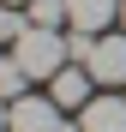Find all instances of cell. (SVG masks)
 I'll use <instances>...</instances> for the list:
<instances>
[{
	"mask_svg": "<svg viewBox=\"0 0 126 132\" xmlns=\"http://www.w3.org/2000/svg\"><path fill=\"white\" fill-rule=\"evenodd\" d=\"M12 60L24 66L30 78H54V72H66L72 48H66V36H60V30H42V24H30L24 36L12 42Z\"/></svg>",
	"mask_w": 126,
	"mask_h": 132,
	"instance_id": "1",
	"label": "cell"
},
{
	"mask_svg": "<svg viewBox=\"0 0 126 132\" xmlns=\"http://www.w3.org/2000/svg\"><path fill=\"white\" fill-rule=\"evenodd\" d=\"M90 78L96 84H108V90H120L126 84V30H108V36H96V48H90Z\"/></svg>",
	"mask_w": 126,
	"mask_h": 132,
	"instance_id": "2",
	"label": "cell"
},
{
	"mask_svg": "<svg viewBox=\"0 0 126 132\" xmlns=\"http://www.w3.org/2000/svg\"><path fill=\"white\" fill-rule=\"evenodd\" d=\"M120 24V0H66V30L78 36H108Z\"/></svg>",
	"mask_w": 126,
	"mask_h": 132,
	"instance_id": "3",
	"label": "cell"
},
{
	"mask_svg": "<svg viewBox=\"0 0 126 132\" xmlns=\"http://www.w3.org/2000/svg\"><path fill=\"white\" fill-rule=\"evenodd\" d=\"M12 132H60V102L54 96H18L12 102Z\"/></svg>",
	"mask_w": 126,
	"mask_h": 132,
	"instance_id": "4",
	"label": "cell"
},
{
	"mask_svg": "<svg viewBox=\"0 0 126 132\" xmlns=\"http://www.w3.org/2000/svg\"><path fill=\"white\" fill-rule=\"evenodd\" d=\"M78 126H84V132H126V96H120V90H114V96H90Z\"/></svg>",
	"mask_w": 126,
	"mask_h": 132,
	"instance_id": "5",
	"label": "cell"
},
{
	"mask_svg": "<svg viewBox=\"0 0 126 132\" xmlns=\"http://www.w3.org/2000/svg\"><path fill=\"white\" fill-rule=\"evenodd\" d=\"M90 66H66V72H54L48 78V96L60 102V108H84V102H90Z\"/></svg>",
	"mask_w": 126,
	"mask_h": 132,
	"instance_id": "6",
	"label": "cell"
},
{
	"mask_svg": "<svg viewBox=\"0 0 126 132\" xmlns=\"http://www.w3.org/2000/svg\"><path fill=\"white\" fill-rule=\"evenodd\" d=\"M30 24H42V30H60V24H66V0H30Z\"/></svg>",
	"mask_w": 126,
	"mask_h": 132,
	"instance_id": "7",
	"label": "cell"
},
{
	"mask_svg": "<svg viewBox=\"0 0 126 132\" xmlns=\"http://www.w3.org/2000/svg\"><path fill=\"white\" fill-rule=\"evenodd\" d=\"M24 30H30V18H24V12H12V0H0V42H18Z\"/></svg>",
	"mask_w": 126,
	"mask_h": 132,
	"instance_id": "8",
	"label": "cell"
},
{
	"mask_svg": "<svg viewBox=\"0 0 126 132\" xmlns=\"http://www.w3.org/2000/svg\"><path fill=\"white\" fill-rule=\"evenodd\" d=\"M0 132H12V102L0 96Z\"/></svg>",
	"mask_w": 126,
	"mask_h": 132,
	"instance_id": "9",
	"label": "cell"
},
{
	"mask_svg": "<svg viewBox=\"0 0 126 132\" xmlns=\"http://www.w3.org/2000/svg\"><path fill=\"white\" fill-rule=\"evenodd\" d=\"M60 132H84V126H66V120H60Z\"/></svg>",
	"mask_w": 126,
	"mask_h": 132,
	"instance_id": "10",
	"label": "cell"
},
{
	"mask_svg": "<svg viewBox=\"0 0 126 132\" xmlns=\"http://www.w3.org/2000/svg\"><path fill=\"white\" fill-rule=\"evenodd\" d=\"M120 30H126V0H120Z\"/></svg>",
	"mask_w": 126,
	"mask_h": 132,
	"instance_id": "11",
	"label": "cell"
},
{
	"mask_svg": "<svg viewBox=\"0 0 126 132\" xmlns=\"http://www.w3.org/2000/svg\"><path fill=\"white\" fill-rule=\"evenodd\" d=\"M6 60H12V54H0V72H6Z\"/></svg>",
	"mask_w": 126,
	"mask_h": 132,
	"instance_id": "12",
	"label": "cell"
},
{
	"mask_svg": "<svg viewBox=\"0 0 126 132\" xmlns=\"http://www.w3.org/2000/svg\"><path fill=\"white\" fill-rule=\"evenodd\" d=\"M12 6H30V0H12Z\"/></svg>",
	"mask_w": 126,
	"mask_h": 132,
	"instance_id": "13",
	"label": "cell"
}]
</instances>
